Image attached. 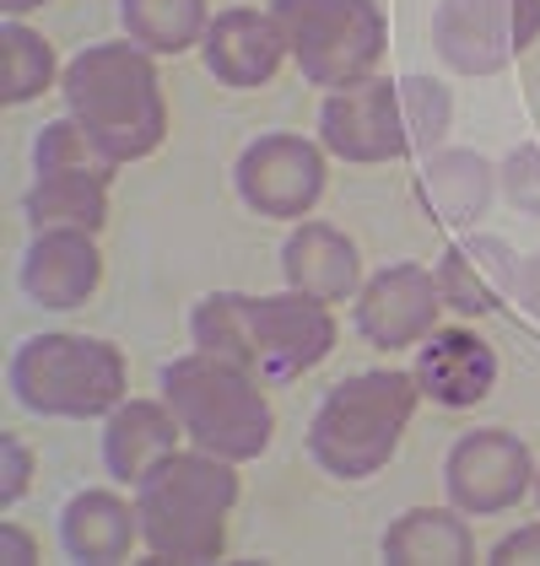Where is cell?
Instances as JSON below:
<instances>
[{
  "label": "cell",
  "mask_w": 540,
  "mask_h": 566,
  "mask_svg": "<svg viewBox=\"0 0 540 566\" xmlns=\"http://www.w3.org/2000/svg\"><path fill=\"white\" fill-rule=\"evenodd\" d=\"M433 281H438V297H444L449 307H459V313H487V307L497 303V292L487 286V275L470 264L465 249H449Z\"/></svg>",
  "instance_id": "obj_25"
},
{
  "label": "cell",
  "mask_w": 540,
  "mask_h": 566,
  "mask_svg": "<svg viewBox=\"0 0 540 566\" xmlns=\"http://www.w3.org/2000/svg\"><path fill=\"white\" fill-rule=\"evenodd\" d=\"M438 307H444L438 281H433L422 264H390V270H378V275L362 286L357 324L373 346L395 350V346L422 340V335L433 329Z\"/></svg>",
  "instance_id": "obj_11"
},
{
  "label": "cell",
  "mask_w": 540,
  "mask_h": 566,
  "mask_svg": "<svg viewBox=\"0 0 540 566\" xmlns=\"http://www.w3.org/2000/svg\"><path fill=\"white\" fill-rule=\"evenodd\" d=\"M135 528H141V518H135L120 496L82 491V496L65 502V513H60V545H65L76 562H92V566L125 562Z\"/></svg>",
  "instance_id": "obj_18"
},
{
  "label": "cell",
  "mask_w": 540,
  "mask_h": 566,
  "mask_svg": "<svg viewBox=\"0 0 540 566\" xmlns=\"http://www.w3.org/2000/svg\"><path fill=\"white\" fill-rule=\"evenodd\" d=\"M416 378L405 373H357L319 405L309 448L314 459L341 480H362L390 464L405 421L416 410Z\"/></svg>",
  "instance_id": "obj_5"
},
{
  "label": "cell",
  "mask_w": 540,
  "mask_h": 566,
  "mask_svg": "<svg viewBox=\"0 0 540 566\" xmlns=\"http://www.w3.org/2000/svg\"><path fill=\"white\" fill-rule=\"evenodd\" d=\"M281 54H287V39L276 17H260V11H222L206 28V65L227 87H266Z\"/></svg>",
  "instance_id": "obj_14"
},
{
  "label": "cell",
  "mask_w": 540,
  "mask_h": 566,
  "mask_svg": "<svg viewBox=\"0 0 540 566\" xmlns=\"http://www.w3.org/2000/svg\"><path fill=\"white\" fill-rule=\"evenodd\" d=\"M492 562L497 566H540V523L519 528V534H508V539L492 551Z\"/></svg>",
  "instance_id": "obj_29"
},
{
  "label": "cell",
  "mask_w": 540,
  "mask_h": 566,
  "mask_svg": "<svg viewBox=\"0 0 540 566\" xmlns=\"http://www.w3.org/2000/svg\"><path fill=\"white\" fill-rule=\"evenodd\" d=\"M536 485H540V480H536Z\"/></svg>",
  "instance_id": "obj_34"
},
{
  "label": "cell",
  "mask_w": 540,
  "mask_h": 566,
  "mask_svg": "<svg viewBox=\"0 0 540 566\" xmlns=\"http://www.w3.org/2000/svg\"><path fill=\"white\" fill-rule=\"evenodd\" d=\"M497 378V356L481 335L470 329H444L422 346V361H416V389L449 410H465L476 399H487Z\"/></svg>",
  "instance_id": "obj_15"
},
{
  "label": "cell",
  "mask_w": 540,
  "mask_h": 566,
  "mask_svg": "<svg viewBox=\"0 0 540 566\" xmlns=\"http://www.w3.org/2000/svg\"><path fill=\"white\" fill-rule=\"evenodd\" d=\"M22 286L39 307H82L97 286V249H92L87 232L76 227H54V232H39L33 249H28V264H22Z\"/></svg>",
  "instance_id": "obj_13"
},
{
  "label": "cell",
  "mask_w": 540,
  "mask_h": 566,
  "mask_svg": "<svg viewBox=\"0 0 540 566\" xmlns=\"http://www.w3.org/2000/svg\"><path fill=\"white\" fill-rule=\"evenodd\" d=\"M179 442V416L152 405V399H131L108 416V432H103V459L120 480H141L157 459H168Z\"/></svg>",
  "instance_id": "obj_17"
},
{
  "label": "cell",
  "mask_w": 540,
  "mask_h": 566,
  "mask_svg": "<svg viewBox=\"0 0 540 566\" xmlns=\"http://www.w3.org/2000/svg\"><path fill=\"white\" fill-rule=\"evenodd\" d=\"M401 87V114L411 146H438V135L449 130V87L433 76H405Z\"/></svg>",
  "instance_id": "obj_24"
},
{
  "label": "cell",
  "mask_w": 540,
  "mask_h": 566,
  "mask_svg": "<svg viewBox=\"0 0 540 566\" xmlns=\"http://www.w3.org/2000/svg\"><path fill=\"white\" fill-rule=\"evenodd\" d=\"M465 254H470V264L487 275V286H492V292L519 286V264H513V249H508V243H497V238H470V243H465Z\"/></svg>",
  "instance_id": "obj_27"
},
{
  "label": "cell",
  "mask_w": 540,
  "mask_h": 566,
  "mask_svg": "<svg viewBox=\"0 0 540 566\" xmlns=\"http://www.w3.org/2000/svg\"><path fill=\"white\" fill-rule=\"evenodd\" d=\"M513 292H519V297H525V307L540 318V254L519 264V286H513Z\"/></svg>",
  "instance_id": "obj_32"
},
{
  "label": "cell",
  "mask_w": 540,
  "mask_h": 566,
  "mask_svg": "<svg viewBox=\"0 0 540 566\" xmlns=\"http://www.w3.org/2000/svg\"><path fill=\"white\" fill-rule=\"evenodd\" d=\"M530 475H536L530 470V448L513 432L481 427V432L454 442L444 485H449V502L459 513H502V507H513L530 491Z\"/></svg>",
  "instance_id": "obj_9"
},
{
  "label": "cell",
  "mask_w": 540,
  "mask_h": 566,
  "mask_svg": "<svg viewBox=\"0 0 540 566\" xmlns=\"http://www.w3.org/2000/svg\"><path fill=\"white\" fill-rule=\"evenodd\" d=\"M540 33V0H513V49H530Z\"/></svg>",
  "instance_id": "obj_31"
},
{
  "label": "cell",
  "mask_w": 540,
  "mask_h": 566,
  "mask_svg": "<svg viewBox=\"0 0 540 566\" xmlns=\"http://www.w3.org/2000/svg\"><path fill=\"white\" fill-rule=\"evenodd\" d=\"M281 270H287V286L314 297V303H341L357 292V249L346 232L335 227H298L281 249Z\"/></svg>",
  "instance_id": "obj_16"
},
{
  "label": "cell",
  "mask_w": 540,
  "mask_h": 566,
  "mask_svg": "<svg viewBox=\"0 0 540 566\" xmlns=\"http://www.w3.org/2000/svg\"><path fill=\"white\" fill-rule=\"evenodd\" d=\"M433 44L465 76H492L513 49V0H444L433 17Z\"/></svg>",
  "instance_id": "obj_12"
},
{
  "label": "cell",
  "mask_w": 540,
  "mask_h": 566,
  "mask_svg": "<svg viewBox=\"0 0 540 566\" xmlns=\"http://www.w3.org/2000/svg\"><path fill=\"white\" fill-rule=\"evenodd\" d=\"M0 459H6V480H0V502H17L28 491V475H33V459L17 437H0Z\"/></svg>",
  "instance_id": "obj_28"
},
{
  "label": "cell",
  "mask_w": 540,
  "mask_h": 566,
  "mask_svg": "<svg viewBox=\"0 0 540 566\" xmlns=\"http://www.w3.org/2000/svg\"><path fill=\"white\" fill-rule=\"evenodd\" d=\"M470 556H476L470 528L454 513H438V507H416L384 534V562L390 566H465Z\"/></svg>",
  "instance_id": "obj_19"
},
{
  "label": "cell",
  "mask_w": 540,
  "mask_h": 566,
  "mask_svg": "<svg viewBox=\"0 0 540 566\" xmlns=\"http://www.w3.org/2000/svg\"><path fill=\"white\" fill-rule=\"evenodd\" d=\"M125 33L146 54H184L206 39V0H125Z\"/></svg>",
  "instance_id": "obj_22"
},
{
  "label": "cell",
  "mask_w": 540,
  "mask_h": 566,
  "mask_svg": "<svg viewBox=\"0 0 540 566\" xmlns=\"http://www.w3.org/2000/svg\"><path fill=\"white\" fill-rule=\"evenodd\" d=\"M422 200H427V211L438 221L465 227V221L481 217L487 200H492V168L476 151H444L422 174Z\"/></svg>",
  "instance_id": "obj_21"
},
{
  "label": "cell",
  "mask_w": 540,
  "mask_h": 566,
  "mask_svg": "<svg viewBox=\"0 0 540 566\" xmlns=\"http://www.w3.org/2000/svg\"><path fill=\"white\" fill-rule=\"evenodd\" d=\"M11 389L39 416H108L125 394L120 350L87 335H33L11 361Z\"/></svg>",
  "instance_id": "obj_6"
},
{
  "label": "cell",
  "mask_w": 540,
  "mask_h": 566,
  "mask_svg": "<svg viewBox=\"0 0 540 566\" xmlns=\"http://www.w3.org/2000/svg\"><path fill=\"white\" fill-rule=\"evenodd\" d=\"M0 6H6V11L17 17V11H33V6H44V0H0Z\"/></svg>",
  "instance_id": "obj_33"
},
{
  "label": "cell",
  "mask_w": 540,
  "mask_h": 566,
  "mask_svg": "<svg viewBox=\"0 0 540 566\" xmlns=\"http://www.w3.org/2000/svg\"><path fill=\"white\" fill-rule=\"evenodd\" d=\"M324 189V157L303 135H266L238 157V195L260 217H303Z\"/></svg>",
  "instance_id": "obj_10"
},
{
  "label": "cell",
  "mask_w": 540,
  "mask_h": 566,
  "mask_svg": "<svg viewBox=\"0 0 540 566\" xmlns=\"http://www.w3.org/2000/svg\"><path fill=\"white\" fill-rule=\"evenodd\" d=\"M141 539L163 562H217L227 545V513L238 502V475L217 453H168L135 480Z\"/></svg>",
  "instance_id": "obj_3"
},
{
  "label": "cell",
  "mask_w": 540,
  "mask_h": 566,
  "mask_svg": "<svg viewBox=\"0 0 540 566\" xmlns=\"http://www.w3.org/2000/svg\"><path fill=\"white\" fill-rule=\"evenodd\" d=\"M508 200L525 211V217H540V146H519L513 157H508Z\"/></svg>",
  "instance_id": "obj_26"
},
{
  "label": "cell",
  "mask_w": 540,
  "mask_h": 566,
  "mask_svg": "<svg viewBox=\"0 0 540 566\" xmlns=\"http://www.w3.org/2000/svg\"><path fill=\"white\" fill-rule=\"evenodd\" d=\"M49 82H54V49L33 28L6 22V33H0V97L6 103H28Z\"/></svg>",
  "instance_id": "obj_23"
},
{
  "label": "cell",
  "mask_w": 540,
  "mask_h": 566,
  "mask_svg": "<svg viewBox=\"0 0 540 566\" xmlns=\"http://www.w3.org/2000/svg\"><path fill=\"white\" fill-rule=\"evenodd\" d=\"M270 17L292 49L298 71L330 92L362 82L390 39L384 11L373 0H276Z\"/></svg>",
  "instance_id": "obj_7"
},
{
  "label": "cell",
  "mask_w": 540,
  "mask_h": 566,
  "mask_svg": "<svg viewBox=\"0 0 540 566\" xmlns=\"http://www.w3.org/2000/svg\"><path fill=\"white\" fill-rule=\"evenodd\" d=\"M255 384H260L255 373L232 367L227 356H211V350H195L163 367L168 410L206 453H217L227 464L266 453L270 442V405Z\"/></svg>",
  "instance_id": "obj_4"
},
{
  "label": "cell",
  "mask_w": 540,
  "mask_h": 566,
  "mask_svg": "<svg viewBox=\"0 0 540 566\" xmlns=\"http://www.w3.org/2000/svg\"><path fill=\"white\" fill-rule=\"evenodd\" d=\"M65 103H71V119L114 163H135V157L157 151L163 130H168L163 87H157V71L141 44L82 49L65 71Z\"/></svg>",
  "instance_id": "obj_2"
},
{
  "label": "cell",
  "mask_w": 540,
  "mask_h": 566,
  "mask_svg": "<svg viewBox=\"0 0 540 566\" xmlns=\"http://www.w3.org/2000/svg\"><path fill=\"white\" fill-rule=\"evenodd\" d=\"M319 135L335 157L346 163H390L411 151L401 114V87L395 82H352V87L330 92L319 108Z\"/></svg>",
  "instance_id": "obj_8"
},
{
  "label": "cell",
  "mask_w": 540,
  "mask_h": 566,
  "mask_svg": "<svg viewBox=\"0 0 540 566\" xmlns=\"http://www.w3.org/2000/svg\"><path fill=\"white\" fill-rule=\"evenodd\" d=\"M0 562H6V566L39 562V545H33V534H22L17 523H0Z\"/></svg>",
  "instance_id": "obj_30"
},
{
  "label": "cell",
  "mask_w": 540,
  "mask_h": 566,
  "mask_svg": "<svg viewBox=\"0 0 540 566\" xmlns=\"http://www.w3.org/2000/svg\"><path fill=\"white\" fill-rule=\"evenodd\" d=\"M195 346L227 356L232 367L266 378V384H287L298 373H309L314 361L330 356L335 346V318L324 303L292 292V297H206L189 318Z\"/></svg>",
  "instance_id": "obj_1"
},
{
  "label": "cell",
  "mask_w": 540,
  "mask_h": 566,
  "mask_svg": "<svg viewBox=\"0 0 540 566\" xmlns=\"http://www.w3.org/2000/svg\"><path fill=\"white\" fill-rule=\"evenodd\" d=\"M108 217V174H39V184L28 189V221L33 227H76V232H97Z\"/></svg>",
  "instance_id": "obj_20"
}]
</instances>
